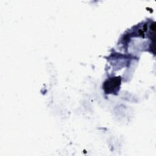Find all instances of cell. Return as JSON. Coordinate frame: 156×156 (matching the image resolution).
I'll list each match as a JSON object with an SVG mask.
<instances>
[{"label":"cell","instance_id":"6da1fadb","mask_svg":"<svg viewBox=\"0 0 156 156\" xmlns=\"http://www.w3.org/2000/svg\"><path fill=\"white\" fill-rule=\"evenodd\" d=\"M121 85V78L115 77L107 80L103 85L104 90L106 93H113L117 91Z\"/></svg>","mask_w":156,"mask_h":156}]
</instances>
